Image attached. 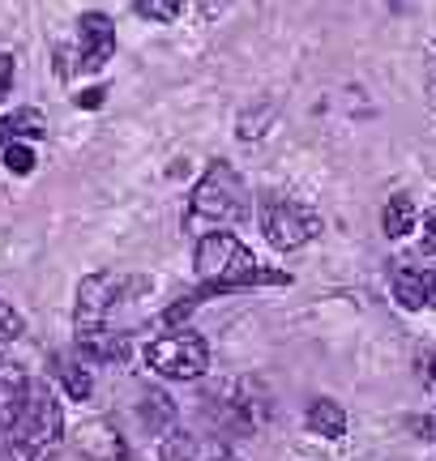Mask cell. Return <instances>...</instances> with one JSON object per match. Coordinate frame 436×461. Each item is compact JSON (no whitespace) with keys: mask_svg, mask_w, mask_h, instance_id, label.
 Returning a JSON list of instances; mask_svg holds the SVG:
<instances>
[{"mask_svg":"<svg viewBox=\"0 0 436 461\" xmlns=\"http://www.w3.org/2000/svg\"><path fill=\"white\" fill-rule=\"evenodd\" d=\"M415 222H420L415 201H411V197H389L386 214H381V227H386L389 240H403V235H411V230H415Z\"/></svg>","mask_w":436,"mask_h":461,"instance_id":"2e32d148","label":"cell"},{"mask_svg":"<svg viewBox=\"0 0 436 461\" xmlns=\"http://www.w3.org/2000/svg\"><path fill=\"white\" fill-rule=\"evenodd\" d=\"M77 26H82V60L77 65L86 73H99L112 60V51H116V26H112L107 14H82Z\"/></svg>","mask_w":436,"mask_h":461,"instance_id":"9c48e42d","label":"cell"},{"mask_svg":"<svg viewBox=\"0 0 436 461\" xmlns=\"http://www.w3.org/2000/svg\"><path fill=\"white\" fill-rule=\"evenodd\" d=\"M432 376H436V359H432Z\"/></svg>","mask_w":436,"mask_h":461,"instance_id":"cb8c5ba5","label":"cell"},{"mask_svg":"<svg viewBox=\"0 0 436 461\" xmlns=\"http://www.w3.org/2000/svg\"><path fill=\"white\" fill-rule=\"evenodd\" d=\"M146 363L163 380H197L210 367V346H205V338H197L188 330L168 333V338L146 346Z\"/></svg>","mask_w":436,"mask_h":461,"instance_id":"8992f818","label":"cell"},{"mask_svg":"<svg viewBox=\"0 0 436 461\" xmlns=\"http://www.w3.org/2000/svg\"><path fill=\"white\" fill-rule=\"evenodd\" d=\"M103 95H107L103 86H90V90H82V95H77V107H103Z\"/></svg>","mask_w":436,"mask_h":461,"instance_id":"603a6c76","label":"cell"},{"mask_svg":"<svg viewBox=\"0 0 436 461\" xmlns=\"http://www.w3.org/2000/svg\"><path fill=\"white\" fill-rule=\"evenodd\" d=\"M48 132V120L34 112V107H22L14 115H0V146L9 141H26V137H43Z\"/></svg>","mask_w":436,"mask_h":461,"instance_id":"9a60e30c","label":"cell"},{"mask_svg":"<svg viewBox=\"0 0 436 461\" xmlns=\"http://www.w3.org/2000/svg\"><path fill=\"white\" fill-rule=\"evenodd\" d=\"M22 333H26L22 312H17L14 303H5V299H0V342H14V338H22Z\"/></svg>","mask_w":436,"mask_h":461,"instance_id":"d6986e66","label":"cell"},{"mask_svg":"<svg viewBox=\"0 0 436 461\" xmlns=\"http://www.w3.org/2000/svg\"><path fill=\"white\" fill-rule=\"evenodd\" d=\"M9 86H14V56H0V99L9 95Z\"/></svg>","mask_w":436,"mask_h":461,"instance_id":"7402d4cb","label":"cell"},{"mask_svg":"<svg viewBox=\"0 0 436 461\" xmlns=\"http://www.w3.org/2000/svg\"><path fill=\"white\" fill-rule=\"evenodd\" d=\"M51 376L65 384V393L73 402H86L90 389H95V380H90V367L82 359H73V355H51Z\"/></svg>","mask_w":436,"mask_h":461,"instance_id":"5bb4252c","label":"cell"},{"mask_svg":"<svg viewBox=\"0 0 436 461\" xmlns=\"http://www.w3.org/2000/svg\"><path fill=\"white\" fill-rule=\"evenodd\" d=\"M159 461H235L232 448L218 436H163L159 445Z\"/></svg>","mask_w":436,"mask_h":461,"instance_id":"30bf717a","label":"cell"},{"mask_svg":"<svg viewBox=\"0 0 436 461\" xmlns=\"http://www.w3.org/2000/svg\"><path fill=\"white\" fill-rule=\"evenodd\" d=\"M60 445H65V414L48 380H39L31 406L9 428H0V461H48Z\"/></svg>","mask_w":436,"mask_h":461,"instance_id":"7a4b0ae2","label":"cell"},{"mask_svg":"<svg viewBox=\"0 0 436 461\" xmlns=\"http://www.w3.org/2000/svg\"><path fill=\"white\" fill-rule=\"evenodd\" d=\"M77 448L95 461H129L124 436H120L107 419H90V423H82V431H77Z\"/></svg>","mask_w":436,"mask_h":461,"instance_id":"8fae6325","label":"cell"},{"mask_svg":"<svg viewBox=\"0 0 436 461\" xmlns=\"http://www.w3.org/2000/svg\"><path fill=\"white\" fill-rule=\"evenodd\" d=\"M5 167H9L14 176H31V171H34V154L22 146V141H9V146H5Z\"/></svg>","mask_w":436,"mask_h":461,"instance_id":"ffe728a7","label":"cell"},{"mask_svg":"<svg viewBox=\"0 0 436 461\" xmlns=\"http://www.w3.org/2000/svg\"><path fill=\"white\" fill-rule=\"evenodd\" d=\"M137 14L150 22H176L180 17V0H137Z\"/></svg>","mask_w":436,"mask_h":461,"instance_id":"ac0fdd59","label":"cell"},{"mask_svg":"<svg viewBox=\"0 0 436 461\" xmlns=\"http://www.w3.org/2000/svg\"><path fill=\"white\" fill-rule=\"evenodd\" d=\"M34 384H39V376H31L22 363H14V359H5V355H0V428H9L17 414L31 406Z\"/></svg>","mask_w":436,"mask_h":461,"instance_id":"ba28073f","label":"cell"},{"mask_svg":"<svg viewBox=\"0 0 436 461\" xmlns=\"http://www.w3.org/2000/svg\"><path fill=\"white\" fill-rule=\"evenodd\" d=\"M240 218H249V188L235 176L232 163H210L205 176L197 180V188H193V197H188L185 230L214 235V230L232 227Z\"/></svg>","mask_w":436,"mask_h":461,"instance_id":"3957f363","label":"cell"},{"mask_svg":"<svg viewBox=\"0 0 436 461\" xmlns=\"http://www.w3.org/2000/svg\"><path fill=\"white\" fill-rule=\"evenodd\" d=\"M202 402H205L202 411L223 431H257L266 423V402H252L249 384H218L214 393H205Z\"/></svg>","mask_w":436,"mask_h":461,"instance_id":"52a82bcc","label":"cell"},{"mask_svg":"<svg viewBox=\"0 0 436 461\" xmlns=\"http://www.w3.org/2000/svg\"><path fill=\"white\" fill-rule=\"evenodd\" d=\"M197 274H202V286L188 299L171 303L163 321L176 325L185 321L197 303H205L210 295H232V291H252V286H291V274L283 269H266V265L252 257L249 248L235 240L232 230H214V235H202L197 244Z\"/></svg>","mask_w":436,"mask_h":461,"instance_id":"6da1fadb","label":"cell"},{"mask_svg":"<svg viewBox=\"0 0 436 461\" xmlns=\"http://www.w3.org/2000/svg\"><path fill=\"white\" fill-rule=\"evenodd\" d=\"M141 419L150 423V428H168L171 419H176V406H171V397H163V393H150L146 397V406H141Z\"/></svg>","mask_w":436,"mask_h":461,"instance_id":"e0dca14e","label":"cell"},{"mask_svg":"<svg viewBox=\"0 0 436 461\" xmlns=\"http://www.w3.org/2000/svg\"><path fill=\"white\" fill-rule=\"evenodd\" d=\"M150 291V278H129V274H90L77 286V333L86 330H116L112 312L116 303H129L133 295Z\"/></svg>","mask_w":436,"mask_h":461,"instance_id":"277c9868","label":"cell"},{"mask_svg":"<svg viewBox=\"0 0 436 461\" xmlns=\"http://www.w3.org/2000/svg\"><path fill=\"white\" fill-rule=\"evenodd\" d=\"M423 252H428V257H436V210L423 218Z\"/></svg>","mask_w":436,"mask_h":461,"instance_id":"44dd1931","label":"cell"},{"mask_svg":"<svg viewBox=\"0 0 436 461\" xmlns=\"http://www.w3.org/2000/svg\"><path fill=\"white\" fill-rule=\"evenodd\" d=\"M394 295L403 308H436V269H394Z\"/></svg>","mask_w":436,"mask_h":461,"instance_id":"7c38bea8","label":"cell"},{"mask_svg":"<svg viewBox=\"0 0 436 461\" xmlns=\"http://www.w3.org/2000/svg\"><path fill=\"white\" fill-rule=\"evenodd\" d=\"M261 230H266V240L278 248V252H291V248H304L308 240L321 235V214L308 210V205L295 197L266 193V197H261Z\"/></svg>","mask_w":436,"mask_h":461,"instance_id":"5b68a950","label":"cell"},{"mask_svg":"<svg viewBox=\"0 0 436 461\" xmlns=\"http://www.w3.org/2000/svg\"><path fill=\"white\" fill-rule=\"evenodd\" d=\"M304 423H308L313 436H325V440H342L347 436V411L338 402H330V397H317L308 406V414H304Z\"/></svg>","mask_w":436,"mask_h":461,"instance_id":"4fadbf2b","label":"cell"}]
</instances>
